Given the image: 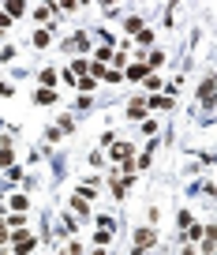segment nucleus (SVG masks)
<instances>
[{
	"label": "nucleus",
	"mask_w": 217,
	"mask_h": 255,
	"mask_svg": "<svg viewBox=\"0 0 217 255\" xmlns=\"http://www.w3.org/2000/svg\"><path fill=\"white\" fill-rule=\"evenodd\" d=\"M199 94H203V101H206V105H210V101H214V79H206Z\"/></svg>",
	"instance_id": "20e7f679"
},
{
	"label": "nucleus",
	"mask_w": 217,
	"mask_h": 255,
	"mask_svg": "<svg viewBox=\"0 0 217 255\" xmlns=\"http://www.w3.org/2000/svg\"><path fill=\"white\" fill-rule=\"evenodd\" d=\"M169 105H173V98H154L150 101V109H169Z\"/></svg>",
	"instance_id": "0eeeda50"
},
{
	"label": "nucleus",
	"mask_w": 217,
	"mask_h": 255,
	"mask_svg": "<svg viewBox=\"0 0 217 255\" xmlns=\"http://www.w3.org/2000/svg\"><path fill=\"white\" fill-rule=\"evenodd\" d=\"M154 240H158V237H154V229H139V233H135V244H139V252H135V255H143Z\"/></svg>",
	"instance_id": "f257e3e1"
},
{
	"label": "nucleus",
	"mask_w": 217,
	"mask_h": 255,
	"mask_svg": "<svg viewBox=\"0 0 217 255\" xmlns=\"http://www.w3.org/2000/svg\"><path fill=\"white\" fill-rule=\"evenodd\" d=\"M128 116H131V120H143V116H146V101H143V98H135V101L128 105Z\"/></svg>",
	"instance_id": "f03ea898"
},
{
	"label": "nucleus",
	"mask_w": 217,
	"mask_h": 255,
	"mask_svg": "<svg viewBox=\"0 0 217 255\" xmlns=\"http://www.w3.org/2000/svg\"><path fill=\"white\" fill-rule=\"evenodd\" d=\"M184 255H195V248H184Z\"/></svg>",
	"instance_id": "f8f14e48"
},
{
	"label": "nucleus",
	"mask_w": 217,
	"mask_h": 255,
	"mask_svg": "<svg viewBox=\"0 0 217 255\" xmlns=\"http://www.w3.org/2000/svg\"><path fill=\"white\" fill-rule=\"evenodd\" d=\"M8 233H12V229H8V225H0V240H8Z\"/></svg>",
	"instance_id": "9b49d317"
},
{
	"label": "nucleus",
	"mask_w": 217,
	"mask_h": 255,
	"mask_svg": "<svg viewBox=\"0 0 217 255\" xmlns=\"http://www.w3.org/2000/svg\"><path fill=\"white\" fill-rule=\"evenodd\" d=\"M124 75H128V79H146V68H143V64H135V68H128Z\"/></svg>",
	"instance_id": "39448f33"
},
{
	"label": "nucleus",
	"mask_w": 217,
	"mask_h": 255,
	"mask_svg": "<svg viewBox=\"0 0 217 255\" xmlns=\"http://www.w3.org/2000/svg\"><path fill=\"white\" fill-rule=\"evenodd\" d=\"M0 169H12V150H0Z\"/></svg>",
	"instance_id": "1a4fd4ad"
},
{
	"label": "nucleus",
	"mask_w": 217,
	"mask_h": 255,
	"mask_svg": "<svg viewBox=\"0 0 217 255\" xmlns=\"http://www.w3.org/2000/svg\"><path fill=\"white\" fill-rule=\"evenodd\" d=\"M191 225H195V218H191V214L188 210H184V214H180V229H184V233H188V229Z\"/></svg>",
	"instance_id": "6e6552de"
},
{
	"label": "nucleus",
	"mask_w": 217,
	"mask_h": 255,
	"mask_svg": "<svg viewBox=\"0 0 217 255\" xmlns=\"http://www.w3.org/2000/svg\"><path fill=\"white\" fill-rule=\"evenodd\" d=\"M34 101H38V105H42V101L49 105V101H53V90H38V98H34Z\"/></svg>",
	"instance_id": "9d476101"
},
{
	"label": "nucleus",
	"mask_w": 217,
	"mask_h": 255,
	"mask_svg": "<svg viewBox=\"0 0 217 255\" xmlns=\"http://www.w3.org/2000/svg\"><path fill=\"white\" fill-rule=\"evenodd\" d=\"M113 158H116V161H128V158H131V146H128V143H116V146H113Z\"/></svg>",
	"instance_id": "7ed1b4c3"
},
{
	"label": "nucleus",
	"mask_w": 217,
	"mask_h": 255,
	"mask_svg": "<svg viewBox=\"0 0 217 255\" xmlns=\"http://www.w3.org/2000/svg\"><path fill=\"white\" fill-rule=\"evenodd\" d=\"M143 30V19H135V15H128V34H139Z\"/></svg>",
	"instance_id": "423d86ee"
}]
</instances>
